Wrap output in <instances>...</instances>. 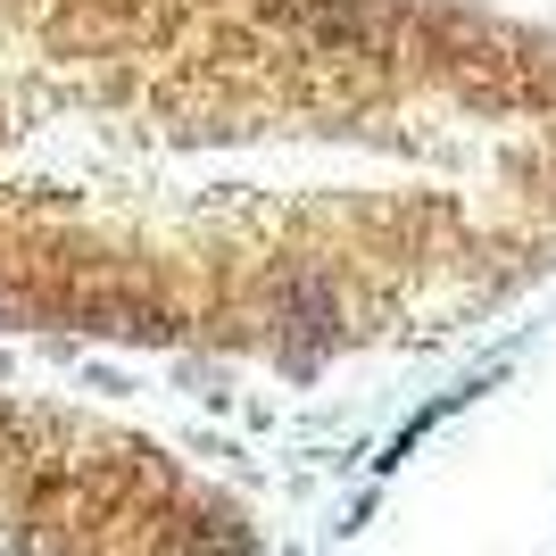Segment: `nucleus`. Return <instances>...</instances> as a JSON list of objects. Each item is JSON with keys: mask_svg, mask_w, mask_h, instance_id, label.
Here are the masks:
<instances>
[{"mask_svg": "<svg viewBox=\"0 0 556 556\" xmlns=\"http://www.w3.org/2000/svg\"><path fill=\"white\" fill-rule=\"evenodd\" d=\"M0 556H241V540L159 448L0 407Z\"/></svg>", "mask_w": 556, "mask_h": 556, "instance_id": "nucleus-1", "label": "nucleus"}]
</instances>
